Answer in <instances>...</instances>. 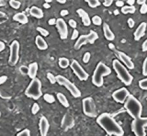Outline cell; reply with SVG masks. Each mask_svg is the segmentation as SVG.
Segmentation results:
<instances>
[{"label":"cell","mask_w":147,"mask_h":136,"mask_svg":"<svg viewBox=\"0 0 147 136\" xmlns=\"http://www.w3.org/2000/svg\"><path fill=\"white\" fill-rule=\"evenodd\" d=\"M97 123L109 135L123 136L124 135L122 127L109 113L104 112L98 116Z\"/></svg>","instance_id":"obj_1"},{"label":"cell","mask_w":147,"mask_h":136,"mask_svg":"<svg viewBox=\"0 0 147 136\" xmlns=\"http://www.w3.org/2000/svg\"><path fill=\"white\" fill-rule=\"evenodd\" d=\"M36 31H37L38 32L40 33L42 36H45V37H46V36H49V31H48L46 29H45V28H44L37 27V28H36Z\"/></svg>","instance_id":"obj_31"},{"label":"cell","mask_w":147,"mask_h":136,"mask_svg":"<svg viewBox=\"0 0 147 136\" xmlns=\"http://www.w3.org/2000/svg\"><path fill=\"white\" fill-rule=\"evenodd\" d=\"M47 78L48 80L49 81L51 84H55L56 83V76L54 75V74H53L52 73L48 72L47 73Z\"/></svg>","instance_id":"obj_33"},{"label":"cell","mask_w":147,"mask_h":136,"mask_svg":"<svg viewBox=\"0 0 147 136\" xmlns=\"http://www.w3.org/2000/svg\"><path fill=\"white\" fill-rule=\"evenodd\" d=\"M19 70H20V72L22 75H28V67L22 65V66L19 68Z\"/></svg>","instance_id":"obj_38"},{"label":"cell","mask_w":147,"mask_h":136,"mask_svg":"<svg viewBox=\"0 0 147 136\" xmlns=\"http://www.w3.org/2000/svg\"><path fill=\"white\" fill-rule=\"evenodd\" d=\"M84 114L90 118L97 116V110L94 100L92 97H86L82 101Z\"/></svg>","instance_id":"obj_9"},{"label":"cell","mask_w":147,"mask_h":136,"mask_svg":"<svg viewBox=\"0 0 147 136\" xmlns=\"http://www.w3.org/2000/svg\"><path fill=\"white\" fill-rule=\"evenodd\" d=\"M142 50L143 52L147 51V38L143 42L142 44Z\"/></svg>","instance_id":"obj_47"},{"label":"cell","mask_w":147,"mask_h":136,"mask_svg":"<svg viewBox=\"0 0 147 136\" xmlns=\"http://www.w3.org/2000/svg\"><path fill=\"white\" fill-rule=\"evenodd\" d=\"M20 44L18 40H13L10 45V56L8 58V63L11 66L16 65L19 59Z\"/></svg>","instance_id":"obj_10"},{"label":"cell","mask_w":147,"mask_h":136,"mask_svg":"<svg viewBox=\"0 0 147 136\" xmlns=\"http://www.w3.org/2000/svg\"><path fill=\"white\" fill-rule=\"evenodd\" d=\"M5 5H6V2L3 0H0V7H4Z\"/></svg>","instance_id":"obj_54"},{"label":"cell","mask_w":147,"mask_h":136,"mask_svg":"<svg viewBox=\"0 0 147 136\" xmlns=\"http://www.w3.org/2000/svg\"><path fill=\"white\" fill-rule=\"evenodd\" d=\"M58 65L59 67L61 68V69H67L68 67H69L70 63L69 59L65 57H61L58 59Z\"/></svg>","instance_id":"obj_25"},{"label":"cell","mask_w":147,"mask_h":136,"mask_svg":"<svg viewBox=\"0 0 147 136\" xmlns=\"http://www.w3.org/2000/svg\"><path fill=\"white\" fill-rule=\"evenodd\" d=\"M16 136H31L30 130L27 129L22 130V131L19 132Z\"/></svg>","instance_id":"obj_34"},{"label":"cell","mask_w":147,"mask_h":136,"mask_svg":"<svg viewBox=\"0 0 147 136\" xmlns=\"http://www.w3.org/2000/svg\"><path fill=\"white\" fill-rule=\"evenodd\" d=\"M48 24H49V25H50V26H54V25H56V19L55 18L50 19L49 21H48Z\"/></svg>","instance_id":"obj_45"},{"label":"cell","mask_w":147,"mask_h":136,"mask_svg":"<svg viewBox=\"0 0 147 136\" xmlns=\"http://www.w3.org/2000/svg\"><path fill=\"white\" fill-rule=\"evenodd\" d=\"M114 13L115 14H117V13H118V10H116L115 12H114Z\"/></svg>","instance_id":"obj_58"},{"label":"cell","mask_w":147,"mask_h":136,"mask_svg":"<svg viewBox=\"0 0 147 136\" xmlns=\"http://www.w3.org/2000/svg\"><path fill=\"white\" fill-rule=\"evenodd\" d=\"M56 97H57V99L58 101L60 102V103L65 107H69V102L68 101L67 97H65V95L63 94L62 93L59 92L56 94Z\"/></svg>","instance_id":"obj_24"},{"label":"cell","mask_w":147,"mask_h":136,"mask_svg":"<svg viewBox=\"0 0 147 136\" xmlns=\"http://www.w3.org/2000/svg\"><path fill=\"white\" fill-rule=\"evenodd\" d=\"M35 44L38 49L44 50L47 49L48 45L46 40L41 35H37L35 38Z\"/></svg>","instance_id":"obj_22"},{"label":"cell","mask_w":147,"mask_h":136,"mask_svg":"<svg viewBox=\"0 0 147 136\" xmlns=\"http://www.w3.org/2000/svg\"><path fill=\"white\" fill-rule=\"evenodd\" d=\"M79 38V32L78 30H74L73 31V33H72V35L71 36V40H75L76 39H77Z\"/></svg>","instance_id":"obj_40"},{"label":"cell","mask_w":147,"mask_h":136,"mask_svg":"<svg viewBox=\"0 0 147 136\" xmlns=\"http://www.w3.org/2000/svg\"><path fill=\"white\" fill-rule=\"evenodd\" d=\"M57 2L59 3H60V4H65V3L67 2V1H66V0H63V1H60V0H58Z\"/></svg>","instance_id":"obj_56"},{"label":"cell","mask_w":147,"mask_h":136,"mask_svg":"<svg viewBox=\"0 0 147 136\" xmlns=\"http://www.w3.org/2000/svg\"><path fill=\"white\" fill-rule=\"evenodd\" d=\"M113 67L117 73L118 78L125 85V86H129L131 85L133 81V77L129 73L128 70L125 67L120 63V61L118 59H115L113 61Z\"/></svg>","instance_id":"obj_4"},{"label":"cell","mask_w":147,"mask_h":136,"mask_svg":"<svg viewBox=\"0 0 147 136\" xmlns=\"http://www.w3.org/2000/svg\"><path fill=\"white\" fill-rule=\"evenodd\" d=\"M138 84H139V86L141 89L143 90H147V78L143 79L139 81Z\"/></svg>","instance_id":"obj_32"},{"label":"cell","mask_w":147,"mask_h":136,"mask_svg":"<svg viewBox=\"0 0 147 136\" xmlns=\"http://www.w3.org/2000/svg\"><path fill=\"white\" fill-rule=\"evenodd\" d=\"M88 4V6L92 8H97L101 5L100 2L98 0H90V1H85Z\"/></svg>","instance_id":"obj_27"},{"label":"cell","mask_w":147,"mask_h":136,"mask_svg":"<svg viewBox=\"0 0 147 136\" xmlns=\"http://www.w3.org/2000/svg\"><path fill=\"white\" fill-rule=\"evenodd\" d=\"M98 38V35L97 33L94 30H90V33L88 35H82L79 36L74 47L76 50H79L83 45H86L87 44H94Z\"/></svg>","instance_id":"obj_7"},{"label":"cell","mask_w":147,"mask_h":136,"mask_svg":"<svg viewBox=\"0 0 147 136\" xmlns=\"http://www.w3.org/2000/svg\"><path fill=\"white\" fill-rule=\"evenodd\" d=\"M44 99L46 102L49 104L54 103L55 102V98L54 97V96L53 95L48 94V93H46L44 95Z\"/></svg>","instance_id":"obj_29"},{"label":"cell","mask_w":147,"mask_h":136,"mask_svg":"<svg viewBox=\"0 0 147 136\" xmlns=\"http://www.w3.org/2000/svg\"><path fill=\"white\" fill-rule=\"evenodd\" d=\"M121 12L123 14L127 13H134L136 12V7L134 6H123L121 8Z\"/></svg>","instance_id":"obj_26"},{"label":"cell","mask_w":147,"mask_h":136,"mask_svg":"<svg viewBox=\"0 0 147 136\" xmlns=\"http://www.w3.org/2000/svg\"><path fill=\"white\" fill-rule=\"evenodd\" d=\"M127 23H128L129 27L130 28H133L135 26V21L132 18H129L127 20Z\"/></svg>","instance_id":"obj_42"},{"label":"cell","mask_w":147,"mask_h":136,"mask_svg":"<svg viewBox=\"0 0 147 136\" xmlns=\"http://www.w3.org/2000/svg\"><path fill=\"white\" fill-rule=\"evenodd\" d=\"M25 95L28 98L38 100L42 96V83L40 79L35 78L32 80L25 90Z\"/></svg>","instance_id":"obj_5"},{"label":"cell","mask_w":147,"mask_h":136,"mask_svg":"<svg viewBox=\"0 0 147 136\" xmlns=\"http://www.w3.org/2000/svg\"><path fill=\"white\" fill-rule=\"evenodd\" d=\"M70 67L73 70V72L75 73V75L77 76L80 81H85L88 79V73L81 67V65L79 63L77 60H76V59L72 60V63L70 65Z\"/></svg>","instance_id":"obj_11"},{"label":"cell","mask_w":147,"mask_h":136,"mask_svg":"<svg viewBox=\"0 0 147 136\" xmlns=\"http://www.w3.org/2000/svg\"><path fill=\"white\" fill-rule=\"evenodd\" d=\"M38 69V65L37 63L33 62V63L30 64L29 66H28V76L32 79L36 78V75H37Z\"/></svg>","instance_id":"obj_20"},{"label":"cell","mask_w":147,"mask_h":136,"mask_svg":"<svg viewBox=\"0 0 147 136\" xmlns=\"http://www.w3.org/2000/svg\"><path fill=\"white\" fill-rule=\"evenodd\" d=\"M69 13V11H68V10H66V9L62 10L61 11V12H60V15H61L62 17L66 16V15H67Z\"/></svg>","instance_id":"obj_50"},{"label":"cell","mask_w":147,"mask_h":136,"mask_svg":"<svg viewBox=\"0 0 147 136\" xmlns=\"http://www.w3.org/2000/svg\"><path fill=\"white\" fill-rule=\"evenodd\" d=\"M52 1H53L52 0H46V1H45V3H47L49 4V3H51Z\"/></svg>","instance_id":"obj_57"},{"label":"cell","mask_w":147,"mask_h":136,"mask_svg":"<svg viewBox=\"0 0 147 136\" xmlns=\"http://www.w3.org/2000/svg\"><path fill=\"white\" fill-rule=\"evenodd\" d=\"M10 6L14 8V9H19L21 7V3L19 1H16V0H10L9 1Z\"/></svg>","instance_id":"obj_30"},{"label":"cell","mask_w":147,"mask_h":136,"mask_svg":"<svg viewBox=\"0 0 147 136\" xmlns=\"http://www.w3.org/2000/svg\"><path fill=\"white\" fill-rule=\"evenodd\" d=\"M76 12L78 13L79 16L82 19V22L84 26H89L91 24V19L90 18V16L86 11H84L83 8H79L77 10Z\"/></svg>","instance_id":"obj_18"},{"label":"cell","mask_w":147,"mask_h":136,"mask_svg":"<svg viewBox=\"0 0 147 136\" xmlns=\"http://www.w3.org/2000/svg\"><path fill=\"white\" fill-rule=\"evenodd\" d=\"M29 13L33 18L36 19H42L44 17V12L41 8L33 6L29 9Z\"/></svg>","instance_id":"obj_21"},{"label":"cell","mask_w":147,"mask_h":136,"mask_svg":"<svg viewBox=\"0 0 147 136\" xmlns=\"http://www.w3.org/2000/svg\"><path fill=\"white\" fill-rule=\"evenodd\" d=\"M91 21L95 26H100L102 24V22L101 18L98 15H95L93 17Z\"/></svg>","instance_id":"obj_28"},{"label":"cell","mask_w":147,"mask_h":136,"mask_svg":"<svg viewBox=\"0 0 147 136\" xmlns=\"http://www.w3.org/2000/svg\"><path fill=\"white\" fill-rule=\"evenodd\" d=\"M5 46H6V45H5V42L3 41H0V53L3 51L5 49Z\"/></svg>","instance_id":"obj_49"},{"label":"cell","mask_w":147,"mask_h":136,"mask_svg":"<svg viewBox=\"0 0 147 136\" xmlns=\"http://www.w3.org/2000/svg\"><path fill=\"white\" fill-rule=\"evenodd\" d=\"M106 136H107V135H106Z\"/></svg>","instance_id":"obj_59"},{"label":"cell","mask_w":147,"mask_h":136,"mask_svg":"<svg viewBox=\"0 0 147 136\" xmlns=\"http://www.w3.org/2000/svg\"><path fill=\"white\" fill-rule=\"evenodd\" d=\"M146 27L147 24L145 22H142L139 26H138L137 29L136 30L134 33V40L136 41H139L145 35Z\"/></svg>","instance_id":"obj_16"},{"label":"cell","mask_w":147,"mask_h":136,"mask_svg":"<svg viewBox=\"0 0 147 136\" xmlns=\"http://www.w3.org/2000/svg\"><path fill=\"white\" fill-rule=\"evenodd\" d=\"M5 15H7L6 13H5L3 12H1V11H0V18H3V17H5Z\"/></svg>","instance_id":"obj_55"},{"label":"cell","mask_w":147,"mask_h":136,"mask_svg":"<svg viewBox=\"0 0 147 136\" xmlns=\"http://www.w3.org/2000/svg\"><path fill=\"white\" fill-rule=\"evenodd\" d=\"M56 83H58L61 86H63L69 91L71 95L74 98H79L81 96V93L80 90L78 88L76 85L72 83L69 79L64 77L63 75H58L56 76Z\"/></svg>","instance_id":"obj_6"},{"label":"cell","mask_w":147,"mask_h":136,"mask_svg":"<svg viewBox=\"0 0 147 136\" xmlns=\"http://www.w3.org/2000/svg\"><path fill=\"white\" fill-rule=\"evenodd\" d=\"M111 70L102 62H99L96 67L92 77V82L98 88L102 87L104 84V77L111 74Z\"/></svg>","instance_id":"obj_3"},{"label":"cell","mask_w":147,"mask_h":136,"mask_svg":"<svg viewBox=\"0 0 147 136\" xmlns=\"http://www.w3.org/2000/svg\"><path fill=\"white\" fill-rule=\"evenodd\" d=\"M135 2L134 0H128L126 3L129 5V6H134Z\"/></svg>","instance_id":"obj_51"},{"label":"cell","mask_w":147,"mask_h":136,"mask_svg":"<svg viewBox=\"0 0 147 136\" xmlns=\"http://www.w3.org/2000/svg\"><path fill=\"white\" fill-rule=\"evenodd\" d=\"M90 58H91V54L89 52H86L84 53L83 57V61L84 63H88L90 61Z\"/></svg>","instance_id":"obj_37"},{"label":"cell","mask_w":147,"mask_h":136,"mask_svg":"<svg viewBox=\"0 0 147 136\" xmlns=\"http://www.w3.org/2000/svg\"><path fill=\"white\" fill-rule=\"evenodd\" d=\"M118 57H119L120 61H122V63L127 67V69L130 70L134 69V64L133 61H132L131 58L128 55H127L125 53L120 52L118 53Z\"/></svg>","instance_id":"obj_17"},{"label":"cell","mask_w":147,"mask_h":136,"mask_svg":"<svg viewBox=\"0 0 147 136\" xmlns=\"http://www.w3.org/2000/svg\"><path fill=\"white\" fill-rule=\"evenodd\" d=\"M115 5L118 7L122 8L124 6V1H121V0H118V1L115 2Z\"/></svg>","instance_id":"obj_44"},{"label":"cell","mask_w":147,"mask_h":136,"mask_svg":"<svg viewBox=\"0 0 147 136\" xmlns=\"http://www.w3.org/2000/svg\"><path fill=\"white\" fill-rule=\"evenodd\" d=\"M7 76L6 75L1 76V77H0V85L5 83V82L7 81Z\"/></svg>","instance_id":"obj_46"},{"label":"cell","mask_w":147,"mask_h":136,"mask_svg":"<svg viewBox=\"0 0 147 136\" xmlns=\"http://www.w3.org/2000/svg\"><path fill=\"white\" fill-rule=\"evenodd\" d=\"M142 72H143V75L144 76H147V56L143 61V67H142Z\"/></svg>","instance_id":"obj_36"},{"label":"cell","mask_w":147,"mask_h":136,"mask_svg":"<svg viewBox=\"0 0 147 136\" xmlns=\"http://www.w3.org/2000/svg\"><path fill=\"white\" fill-rule=\"evenodd\" d=\"M40 110V107H39L38 104L37 103H34L33 106L32 107V112L33 114H37L38 112Z\"/></svg>","instance_id":"obj_35"},{"label":"cell","mask_w":147,"mask_h":136,"mask_svg":"<svg viewBox=\"0 0 147 136\" xmlns=\"http://www.w3.org/2000/svg\"><path fill=\"white\" fill-rule=\"evenodd\" d=\"M69 24L70 27L72 28L73 29H74V30L76 28H77V22H76L75 20H74L72 19H70L69 21Z\"/></svg>","instance_id":"obj_39"},{"label":"cell","mask_w":147,"mask_h":136,"mask_svg":"<svg viewBox=\"0 0 147 136\" xmlns=\"http://www.w3.org/2000/svg\"><path fill=\"white\" fill-rule=\"evenodd\" d=\"M13 20L22 24H27L28 22V18L26 14H25L23 12H19L16 13L13 17Z\"/></svg>","instance_id":"obj_23"},{"label":"cell","mask_w":147,"mask_h":136,"mask_svg":"<svg viewBox=\"0 0 147 136\" xmlns=\"http://www.w3.org/2000/svg\"><path fill=\"white\" fill-rule=\"evenodd\" d=\"M140 12L141 14H145L147 13V5L146 3L143 4V5H141Z\"/></svg>","instance_id":"obj_41"},{"label":"cell","mask_w":147,"mask_h":136,"mask_svg":"<svg viewBox=\"0 0 147 136\" xmlns=\"http://www.w3.org/2000/svg\"><path fill=\"white\" fill-rule=\"evenodd\" d=\"M8 17L7 16V15L0 18V25L5 23V22H7L8 21Z\"/></svg>","instance_id":"obj_48"},{"label":"cell","mask_w":147,"mask_h":136,"mask_svg":"<svg viewBox=\"0 0 147 136\" xmlns=\"http://www.w3.org/2000/svg\"><path fill=\"white\" fill-rule=\"evenodd\" d=\"M49 123L47 119L45 116H42L39 121V130H40V136H47L49 131Z\"/></svg>","instance_id":"obj_15"},{"label":"cell","mask_w":147,"mask_h":136,"mask_svg":"<svg viewBox=\"0 0 147 136\" xmlns=\"http://www.w3.org/2000/svg\"><path fill=\"white\" fill-rule=\"evenodd\" d=\"M113 0H106L105 1L103 2V5L106 7H109L113 4Z\"/></svg>","instance_id":"obj_43"},{"label":"cell","mask_w":147,"mask_h":136,"mask_svg":"<svg viewBox=\"0 0 147 136\" xmlns=\"http://www.w3.org/2000/svg\"><path fill=\"white\" fill-rule=\"evenodd\" d=\"M103 32L104 37L109 41H113L115 38V36L113 32H112L109 26L106 22L103 24Z\"/></svg>","instance_id":"obj_19"},{"label":"cell","mask_w":147,"mask_h":136,"mask_svg":"<svg viewBox=\"0 0 147 136\" xmlns=\"http://www.w3.org/2000/svg\"><path fill=\"white\" fill-rule=\"evenodd\" d=\"M56 27L57 28L59 35L60 36L61 40H65L68 37V27L65 21L62 18L56 19Z\"/></svg>","instance_id":"obj_13"},{"label":"cell","mask_w":147,"mask_h":136,"mask_svg":"<svg viewBox=\"0 0 147 136\" xmlns=\"http://www.w3.org/2000/svg\"><path fill=\"white\" fill-rule=\"evenodd\" d=\"M130 95L131 94H130L128 90L125 88H121L120 89L115 91L113 93L112 97L114 100H115L117 102L124 104Z\"/></svg>","instance_id":"obj_12"},{"label":"cell","mask_w":147,"mask_h":136,"mask_svg":"<svg viewBox=\"0 0 147 136\" xmlns=\"http://www.w3.org/2000/svg\"><path fill=\"white\" fill-rule=\"evenodd\" d=\"M43 7L46 9H49V8H51V5L49 3H44L43 4Z\"/></svg>","instance_id":"obj_53"},{"label":"cell","mask_w":147,"mask_h":136,"mask_svg":"<svg viewBox=\"0 0 147 136\" xmlns=\"http://www.w3.org/2000/svg\"><path fill=\"white\" fill-rule=\"evenodd\" d=\"M146 100H147V99H146Z\"/></svg>","instance_id":"obj_60"},{"label":"cell","mask_w":147,"mask_h":136,"mask_svg":"<svg viewBox=\"0 0 147 136\" xmlns=\"http://www.w3.org/2000/svg\"><path fill=\"white\" fill-rule=\"evenodd\" d=\"M74 126V120L73 117L69 114H65L61 121V127L65 130L72 129Z\"/></svg>","instance_id":"obj_14"},{"label":"cell","mask_w":147,"mask_h":136,"mask_svg":"<svg viewBox=\"0 0 147 136\" xmlns=\"http://www.w3.org/2000/svg\"><path fill=\"white\" fill-rule=\"evenodd\" d=\"M124 107L127 113L134 119L136 120L141 117L143 106L140 102L132 95H130L124 103Z\"/></svg>","instance_id":"obj_2"},{"label":"cell","mask_w":147,"mask_h":136,"mask_svg":"<svg viewBox=\"0 0 147 136\" xmlns=\"http://www.w3.org/2000/svg\"><path fill=\"white\" fill-rule=\"evenodd\" d=\"M147 127V117H141L134 120L131 123V130L136 136H146L145 128Z\"/></svg>","instance_id":"obj_8"},{"label":"cell","mask_w":147,"mask_h":136,"mask_svg":"<svg viewBox=\"0 0 147 136\" xmlns=\"http://www.w3.org/2000/svg\"><path fill=\"white\" fill-rule=\"evenodd\" d=\"M137 3L140 5H143V4L146 3V0H138L136 1Z\"/></svg>","instance_id":"obj_52"}]
</instances>
